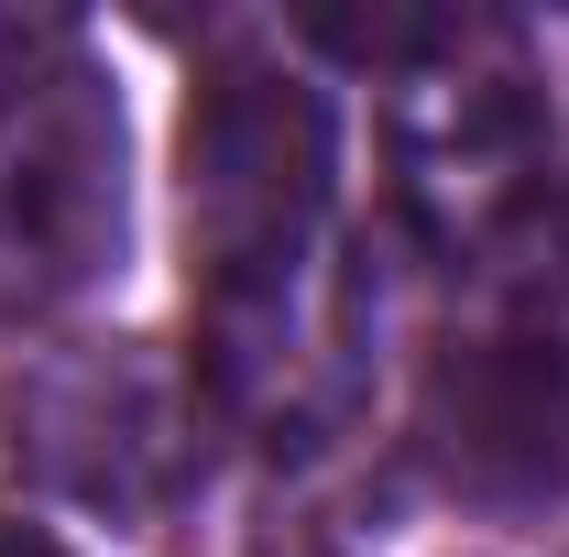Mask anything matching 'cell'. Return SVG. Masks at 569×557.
<instances>
[{
    "instance_id": "obj_5",
    "label": "cell",
    "mask_w": 569,
    "mask_h": 557,
    "mask_svg": "<svg viewBox=\"0 0 569 557\" xmlns=\"http://www.w3.org/2000/svg\"><path fill=\"white\" fill-rule=\"evenodd\" d=\"M417 437L427 470L482 514H537L569 492V263H537L493 317L438 340Z\"/></svg>"
},
{
    "instance_id": "obj_3",
    "label": "cell",
    "mask_w": 569,
    "mask_h": 557,
    "mask_svg": "<svg viewBox=\"0 0 569 557\" xmlns=\"http://www.w3.org/2000/svg\"><path fill=\"white\" fill-rule=\"evenodd\" d=\"M198 372H176L142 340H77L33 350L0 383V426H11V470L88 503L110 525H164L198 492Z\"/></svg>"
},
{
    "instance_id": "obj_6",
    "label": "cell",
    "mask_w": 569,
    "mask_h": 557,
    "mask_svg": "<svg viewBox=\"0 0 569 557\" xmlns=\"http://www.w3.org/2000/svg\"><path fill=\"white\" fill-rule=\"evenodd\" d=\"M67 44H77V22H67V11H0V77L44 67V55H67Z\"/></svg>"
},
{
    "instance_id": "obj_2",
    "label": "cell",
    "mask_w": 569,
    "mask_h": 557,
    "mask_svg": "<svg viewBox=\"0 0 569 557\" xmlns=\"http://www.w3.org/2000/svg\"><path fill=\"white\" fill-rule=\"evenodd\" d=\"M132 121L88 44L0 77V317H56L121 274Z\"/></svg>"
},
{
    "instance_id": "obj_4",
    "label": "cell",
    "mask_w": 569,
    "mask_h": 557,
    "mask_svg": "<svg viewBox=\"0 0 569 557\" xmlns=\"http://www.w3.org/2000/svg\"><path fill=\"white\" fill-rule=\"evenodd\" d=\"M395 186L438 252H493L548 198V99L515 22L460 11L449 44L395 77Z\"/></svg>"
},
{
    "instance_id": "obj_7",
    "label": "cell",
    "mask_w": 569,
    "mask_h": 557,
    "mask_svg": "<svg viewBox=\"0 0 569 557\" xmlns=\"http://www.w3.org/2000/svg\"><path fill=\"white\" fill-rule=\"evenodd\" d=\"M0 557H77L56 525H22V514H0Z\"/></svg>"
},
{
    "instance_id": "obj_1",
    "label": "cell",
    "mask_w": 569,
    "mask_h": 557,
    "mask_svg": "<svg viewBox=\"0 0 569 557\" xmlns=\"http://www.w3.org/2000/svg\"><path fill=\"white\" fill-rule=\"evenodd\" d=\"M198 405L263 448H329L372 372V295L340 252V110L284 55L187 88Z\"/></svg>"
}]
</instances>
